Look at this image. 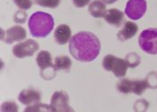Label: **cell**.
<instances>
[{"label": "cell", "instance_id": "6da1fadb", "mask_svg": "<svg viewBox=\"0 0 157 112\" xmlns=\"http://www.w3.org/2000/svg\"><path fill=\"white\" fill-rule=\"evenodd\" d=\"M101 51V43L95 34L90 32H80L69 40V52L80 62H92Z\"/></svg>", "mask_w": 157, "mask_h": 112}, {"label": "cell", "instance_id": "7a4b0ae2", "mask_svg": "<svg viewBox=\"0 0 157 112\" xmlns=\"http://www.w3.org/2000/svg\"><path fill=\"white\" fill-rule=\"evenodd\" d=\"M28 26L32 36L45 38L54 29V19L51 14L44 12H35L28 21Z\"/></svg>", "mask_w": 157, "mask_h": 112}, {"label": "cell", "instance_id": "3957f363", "mask_svg": "<svg viewBox=\"0 0 157 112\" xmlns=\"http://www.w3.org/2000/svg\"><path fill=\"white\" fill-rule=\"evenodd\" d=\"M102 66L106 71L113 73V75L116 77L125 76L128 68V65L126 59L117 58L110 54L103 58Z\"/></svg>", "mask_w": 157, "mask_h": 112}, {"label": "cell", "instance_id": "277c9868", "mask_svg": "<svg viewBox=\"0 0 157 112\" xmlns=\"http://www.w3.org/2000/svg\"><path fill=\"white\" fill-rule=\"evenodd\" d=\"M140 49L150 55L157 54V29L149 28L143 31L138 38Z\"/></svg>", "mask_w": 157, "mask_h": 112}, {"label": "cell", "instance_id": "5b68a950", "mask_svg": "<svg viewBox=\"0 0 157 112\" xmlns=\"http://www.w3.org/2000/svg\"><path fill=\"white\" fill-rule=\"evenodd\" d=\"M38 50H39L38 42L32 39H29L14 45L12 51L14 57L18 58H24L26 57L33 56V54Z\"/></svg>", "mask_w": 157, "mask_h": 112}, {"label": "cell", "instance_id": "8992f818", "mask_svg": "<svg viewBox=\"0 0 157 112\" xmlns=\"http://www.w3.org/2000/svg\"><path fill=\"white\" fill-rule=\"evenodd\" d=\"M147 4L145 0H128L126 5L125 13L131 20H139L146 12Z\"/></svg>", "mask_w": 157, "mask_h": 112}, {"label": "cell", "instance_id": "52a82bcc", "mask_svg": "<svg viewBox=\"0 0 157 112\" xmlns=\"http://www.w3.org/2000/svg\"><path fill=\"white\" fill-rule=\"evenodd\" d=\"M50 107L52 111H72V108L69 106V97L64 91H55L50 100Z\"/></svg>", "mask_w": 157, "mask_h": 112}, {"label": "cell", "instance_id": "ba28073f", "mask_svg": "<svg viewBox=\"0 0 157 112\" xmlns=\"http://www.w3.org/2000/svg\"><path fill=\"white\" fill-rule=\"evenodd\" d=\"M26 30L20 25H15L9 28L4 33L2 30V40L7 44H12L16 41H21L26 38Z\"/></svg>", "mask_w": 157, "mask_h": 112}, {"label": "cell", "instance_id": "9c48e42d", "mask_svg": "<svg viewBox=\"0 0 157 112\" xmlns=\"http://www.w3.org/2000/svg\"><path fill=\"white\" fill-rule=\"evenodd\" d=\"M40 99L41 93L35 89H25L23 90L18 95V100L22 104L27 106L40 102Z\"/></svg>", "mask_w": 157, "mask_h": 112}, {"label": "cell", "instance_id": "30bf717a", "mask_svg": "<svg viewBox=\"0 0 157 112\" xmlns=\"http://www.w3.org/2000/svg\"><path fill=\"white\" fill-rule=\"evenodd\" d=\"M71 29L68 25L60 24L57 27L54 32V38L58 44L59 45H65L67 42H69L71 39Z\"/></svg>", "mask_w": 157, "mask_h": 112}, {"label": "cell", "instance_id": "8fae6325", "mask_svg": "<svg viewBox=\"0 0 157 112\" xmlns=\"http://www.w3.org/2000/svg\"><path fill=\"white\" fill-rule=\"evenodd\" d=\"M138 31V26L133 22H126L122 29L118 32V39L125 41L133 38Z\"/></svg>", "mask_w": 157, "mask_h": 112}, {"label": "cell", "instance_id": "7c38bea8", "mask_svg": "<svg viewBox=\"0 0 157 112\" xmlns=\"http://www.w3.org/2000/svg\"><path fill=\"white\" fill-rule=\"evenodd\" d=\"M103 18L109 24L119 27L124 21V13L117 8H111L107 10Z\"/></svg>", "mask_w": 157, "mask_h": 112}, {"label": "cell", "instance_id": "4fadbf2b", "mask_svg": "<svg viewBox=\"0 0 157 112\" xmlns=\"http://www.w3.org/2000/svg\"><path fill=\"white\" fill-rule=\"evenodd\" d=\"M88 12L94 18H101L104 17L107 9L105 4L101 0H94L89 4Z\"/></svg>", "mask_w": 157, "mask_h": 112}, {"label": "cell", "instance_id": "5bb4252c", "mask_svg": "<svg viewBox=\"0 0 157 112\" xmlns=\"http://www.w3.org/2000/svg\"><path fill=\"white\" fill-rule=\"evenodd\" d=\"M36 62L41 71H45L50 67L53 68L51 54L47 50H41L38 53L36 57Z\"/></svg>", "mask_w": 157, "mask_h": 112}, {"label": "cell", "instance_id": "9a60e30c", "mask_svg": "<svg viewBox=\"0 0 157 112\" xmlns=\"http://www.w3.org/2000/svg\"><path fill=\"white\" fill-rule=\"evenodd\" d=\"M72 65V60L67 56H59L55 58L53 70L56 71H69Z\"/></svg>", "mask_w": 157, "mask_h": 112}, {"label": "cell", "instance_id": "2e32d148", "mask_svg": "<svg viewBox=\"0 0 157 112\" xmlns=\"http://www.w3.org/2000/svg\"><path fill=\"white\" fill-rule=\"evenodd\" d=\"M149 87L147 80H135L132 81V92L136 95H141Z\"/></svg>", "mask_w": 157, "mask_h": 112}, {"label": "cell", "instance_id": "e0dca14e", "mask_svg": "<svg viewBox=\"0 0 157 112\" xmlns=\"http://www.w3.org/2000/svg\"><path fill=\"white\" fill-rule=\"evenodd\" d=\"M118 90L122 93H129L132 92V80L122 79L117 84Z\"/></svg>", "mask_w": 157, "mask_h": 112}, {"label": "cell", "instance_id": "ac0fdd59", "mask_svg": "<svg viewBox=\"0 0 157 112\" xmlns=\"http://www.w3.org/2000/svg\"><path fill=\"white\" fill-rule=\"evenodd\" d=\"M24 111H52V109H51L50 105L37 102L35 104L28 106L24 110Z\"/></svg>", "mask_w": 157, "mask_h": 112}, {"label": "cell", "instance_id": "d6986e66", "mask_svg": "<svg viewBox=\"0 0 157 112\" xmlns=\"http://www.w3.org/2000/svg\"><path fill=\"white\" fill-rule=\"evenodd\" d=\"M35 4L47 8H56L59 6L60 0H34Z\"/></svg>", "mask_w": 157, "mask_h": 112}, {"label": "cell", "instance_id": "ffe728a7", "mask_svg": "<svg viewBox=\"0 0 157 112\" xmlns=\"http://www.w3.org/2000/svg\"><path fill=\"white\" fill-rule=\"evenodd\" d=\"M126 61L128 65V67H136L140 63V58L136 53H130L128 54L126 57Z\"/></svg>", "mask_w": 157, "mask_h": 112}, {"label": "cell", "instance_id": "44dd1931", "mask_svg": "<svg viewBox=\"0 0 157 112\" xmlns=\"http://www.w3.org/2000/svg\"><path fill=\"white\" fill-rule=\"evenodd\" d=\"M1 111L16 112L18 111V106L13 101H6V102L2 103V105H1Z\"/></svg>", "mask_w": 157, "mask_h": 112}, {"label": "cell", "instance_id": "7402d4cb", "mask_svg": "<svg viewBox=\"0 0 157 112\" xmlns=\"http://www.w3.org/2000/svg\"><path fill=\"white\" fill-rule=\"evenodd\" d=\"M13 1L22 10H28L33 6L32 0H13Z\"/></svg>", "mask_w": 157, "mask_h": 112}, {"label": "cell", "instance_id": "603a6c76", "mask_svg": "<svg viewBox=\"0 0 157 112\" xmlns=\"http://www.w3.org/2000/svg\"><path fill=\"white\" fill-rule=\"evenodd\" d=\"M26 19H27V13L23 10L17 11L13 15V21L17 24H24Z\"/></svg>", "mask_w": 157, "mask_h": 112}, {"label": "cell", "instance_id": "cb8c5ba5", "mask_svg": "<svg viewBox=\"0 0 157 112\" xmlns=\"http://www.w3.org/2000/svg\"><path fill=\"white\" fill-rule=\"evenodd\" d=\"M72 1L75 6L78 8H82V7H85V6L89 5L92 0H72Z\"/></svg>", "mask_w": 157, "mask_h": 112}, {"label": "cell", "instance_id": "d4e9b609", "mask_svg": "<svg viewBox=\"0 0 157 112\" xmlns=\"http://www.w3.org/2000/svg\"><path fill=\"white\" fill-rule=\"evenodd\" d=\"M104 4H108V5H110V4H113L114 2H116L117 0H101Z\"/></svg>", "mask_w": 157, "mask_h": 112}]
</instances>
